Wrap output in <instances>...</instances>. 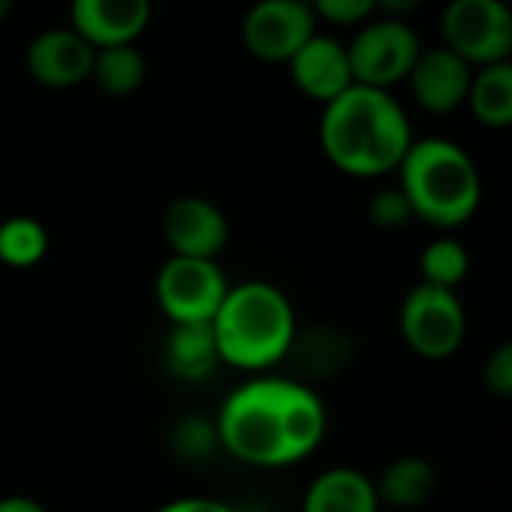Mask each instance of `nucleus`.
Masks as SVG:
<instances>
[{
    "label": "nucleus",
    "instance_id": "nucleus-1",
    "mask_svg": "<svg viewBox=\"0 0 512 512\" xmlns=\"http://www.w3.org/2000/svg\"><path fill=\"white\" fill-rule=\"evenodd\" d=\"M329 413L317 389L299 377L253 374L220 404L214 431L226 455L247 467L281 470L314 455Z\"/></svg>",
    "mask_w": 512,
    "mask_h": 512
},
{
    "label": "nucleus",
    "instance_id": "nucleus-2",
    "mask_svg": "<svg viewBox=\"0 0 512 512\" xmlns=\"http://www.w3.org/2000/svg\"><path fill=\"white\" fill-rule=\"evenodd\" d=\"M410 145V118L389 91L353 85L323 106L320 148L326 160L350 178H383L398 172Z\"/></svg>",
    "mask_w": 512,
    "mask_h": 512
},
{
    "label": "nucleus",
    "instance_id": "nucleus-3",
    "mask_svg": "<svg viewBox=\"0 0 512 512\" xmlns=\"http://www.w3.org/2000/svg\"><path fill=\"white\" fill-rule=\"evenodd\" d=\"M220 365L244 374H269L290 359L299 335L296 311L287 293L269 281L229 284L220 311L211 320Z\"/></svg>",
    "mask_w": 512,
    "mask_h": 512
},
{
    "label": "nucleus",
    "instance_id": "nucleus-4",
    "mask_svg": "<svg viewBox=\"0 0 512 512\" xmlns=\"http://www.w3.org/2000/svg\"><path fill=\"white\" fill-rule=\"evenodd\" d=\"M398 187L410 202L413 220L452 232L476 217L482 175L473 157L449 139H413L398 166Z\"/></svg>",
    "mask_w": 512,
    "mask_h": 512
},
{
    "label": "nucleus",
    "instance_id": "nucleus-5",
    "mask_svg": "<svg viewBox=\"0 0 512 512\" xmlns=\"http://www.w3.org/2000/svg\"><path fill=\"white\" fill-rule=\"evenodd\" d=\"M398 329L419 359L443 362L455 356L467 338V311L458 293L416 284L401 302Z\"/></svg>",
    "mask_w": 512,
    "mask_h": 512
},
{
    "label": "nucleus",
    "instance_id": "nucleus-6",
    "mask_svg": "<svg viewBox=\"0 0 512 512\" xmlns=\"http://www.w3.org/2000/svg\"><path fill=\"white\" fill-rule=\"evenodd\" d=\"M154 293L172 326H208L229 293V281L217 260L169 256L157 272Z\"/></svg>",
    "mask_w": 512,
    "mask_h": 512
},
{
    "label": "nucleus",
    "instance_id": "nucleus-7",
    "mask_svg": "<svg viewBox=\"0 0 512 512\" xmlns=\"http://www.w3.org/2000/svg\"><path fill=\"white\" fill-rule=\"evenodd\" d=\"M443 46L473 70L509 61L512 10L503 0H449L440 19Z\"/></svg>",
    "mask_w": 512,
    "mask_h": 512
},
{
    "label": "nucleus",
    "instance_id": "nucleus-8",
    "mask_svg": "<svg viewBox=\"0 0 512 512\" xmlns=\"http://www.w3.org/2000/svg\"><path fill=\"white\" fill-rule=\"evenodd\" d=\"M347 55L356 85L389 91L410 76L413 64L422 55V46L407 22L377 19L356 34V40L347 46Z\"/></svg>",
    "mask_w": 512,
    "mask_h": 512
},
{
    "label": "nucleus",
    "instance_id": "nucleus-9",
    "mask_svg": "<svg viewBox=\"0 0 512 512\" xmlns=\"http://www.w3.org/2000/svg\"><path fill=\"white\" fill-rule=\"evenodd\" d=\"M317 34V16L299 0H260L241 22L244 49L269 64H290L293 55Z\"/></svg>",
    "mask_w": 512,
    "mask_h": 512
},
{
    "label": "nucleus",
    "instance_id": "nucleus-10",
    "mask_svg": "<svg viewBox=\"0 0 512 512\" xmlns=\"http://www.w3.org/2000/svg\"><path fill=\"white\" fill-rule=\"evenodd\" d=\"M172 256L217 260L229 244V220L205 196H178L166 205L160 220Z\"/></svg>",
    "mask_w": 512,
    "mask_h": 512
},
{
    "label": "nucleus",
    "instance_id": "nucleus-11",
    "mask_svg": "<svg viewBox=\"0 0 512 512\" xmlns=\"http://www.w3.org/2000/svg\"><path fill=\"white\" fill-rule=\"evenodd\" d=\"M70 19L94 49L133 46L151 22V0H73Z\"/></svg>",
    "mask_w": 512,
    "mask_h": 512
},
{
    "label": "nucleus",
    "instance_id": "nucleus-12",
    "mask_svg": "<svg viewBox=\"0 0 512 512\" xmlns=\"http://www.w3.org/2000/svg\"><path fill=\"white\" fill-rule=\"evenodd\" d=\"M407 82L419 109L431 115H449L467 103L473 67L461 61L455 52H449L446 46H440V49H428L419 55Z\"/></svg>",
    "mask_w": 512,
    "mask_h": 512
},
{
    "label": "nucleus",
    "instance_id": "nucleus-13",
    "mask_svg": "<svg viewBox=\"0 0 512 512\" xmlns=\"http://www.w3.org/2000/svg\"><path fill=\"white\" fill-rule=\"evenodd\" d=\"M97 49L82 40L73 28H55L34 37L28 46V73L46 88H73L91 79Z\"/></svg>",
    "mask_w": 512,
    "mask_h": 512
},
{
    "label": "nucleus",
    "instance_id": "nucleus-14",
    "mask_svg": "<svg viewBox=\"0 0 512 512\" xmlns=\"http://www.w3.org/2000/svg\"><path fill=\"white\" fill-rule=\"evenodd\" d=\"M290 73H293L296 88L323 106H329L332 100H338L344 91H350L356 85L347 46L332 37H320V34H314L293 55Z\"/></svg>",
    "mask_w": 512,
    "mask_h": 512
},
{
    "label": "nucleus",
    "instance_id": "nucleus-15",
    "mask_svg": "<svg viewBox=\"0 0 512 512\" xmlns=\"http://www.w3.org/2000/svg\"><path fill=\"white\" fill-rule=\"evenodd\" d=\"M377 485L356 467H329L311 479L302 512H380Z\"/></svg>",
    "mask_w": 512,
    "mask_h": 512
},
{
    "label": "nucleus",
    "instance_id": "nucleus-16",
    "mask_svg": "<svg viewBox=\"0 0 512 512\" xmlns=\"http://www.w3.org/2000/svg\"><path fill=\"white\" fill-rule=\"evenodd\" d=\"M380 506L392 509H419L425 506L437 491V470L422 455H398L386 464L380 479H374Z\"/></svg>",
    "mask_w": 512,
    "mask_h": 512
},
{
    "label": "nucleus",
    "instance_id": "nucleus-17",
    "mask_svg": "<svg viewBox=\"0 0 512 512\" xmlns=\"http://www.w3.org/2000/svg\"><path fill=\"white\" fill-rule=\"evenodd\" d=\"M467 106L488 130L512 127V61H497L473 70Z\"/></svg>",
    "mask_w": 512,
    "mask_h": 512
},
{
    "label": "nucleus",
    "instance_id": "nucleus-18",
    "mask_svg": "<svg viewBox=\"0 0 512 512\" xmlns=\"http://www.w3.org/2000/svg\"><path fill=\"white\" fill-rule=\"evenodd\" d=\"M166 365L172 368L178 380L199 383L211 377L214 368L220 365L211 323L208 326H172L166 338Z\"/></svg>",
    "mask_w": 512,
    "mask_h": 512
},
{
    "label": "nucleus",
    "instance_id": "nucleus-19",
    "mask_svg": "<svg viewBox=\"0 0 512 512\" xmlns=\"http://www.w3.org/2000/svg\"><path fill=\"white\" fill-rule=\"evenodd\" d=\"M91 79L109 97H130L145 82V58H142V52L136 46L97 49Z\"/></svg>",
    "mask_w": 512,
    "mask_h": 512
},
{
    "label": "nucleus",
    "instance_id": "nucleus-20",
    "mask_svg": "<svg viewBox=\"0 0 512 512\" xmlns=\"http://www.w3.org/2000/svg\"><path fill=\"white\" fill-rule=\"evenodd\" d=\"M49 253V229L28 214L0 223V263L10 269H34Z\"/></svg>",
    "mask_w": 512,
    "mask_h": 512
},
{
    "label": "nucleus",
    "instance_id": "nucleus-21",
    "mask_svg": "<svg viewBox=\"0 0 512 512\" xmlns=\"http://www.w3.org/2000/svg\"><path fill=\"white\" fill-rule=\"evenodd\" d=\"M467 272H470V253L452 235H437L419 253V275H422L419 284L455 293L461 281L467 278Z\"/></svg>",
    "mask_w": 512,
    "mask_h": 512
},
{
    "label": "nucleus",
    "instance_id": "nucleus-22",
    "mask_svg": "<svg viewBox=\"0 0 512 512\" xmlns=\"http://www.w3.org/2000/svg\"><path fill=\"white\" fill-rule=\"evenodd\" d=\"M368 217L377 229H386V232H395V229H404L410 220H413V211H410V202L407 196L401 193V187H383L371 196L368 202Z\"/></svg>",
    "mask_w": 512,
    "mask_h": 512
},
{
    "label": "nucleus",
    "instance_id": "nucleus-23",
    "mask_svg": "<svg viewBox=\"0 0 512 512\" xmlns=\"http://www.w3.org/2000/svg\"><path fill=\"white\" fill-rule=\"evenodd\" d=\"M482 383L497 398H512V338L497 344L485 365H482Z\"/></svg>",
    "mask_w": 512,
    "mask_h": 512
},
{
    "label": "nucleus",
    "instance_id": "nucleus-24",
    "mask_svg": "<svg viewBox=\"0 0 512 512\" xmlns=\"http://www.w3.org/2000/svg\"><path fill=\"white\" fill-rule=\"evenodd\" d=\"M311 10L332 25H359L374 16L377 0H314Z\"/></svg>",
    "mask_w": 512,
    "mask_h": 512
},
{
    "label": "nucleus",
    "instance_id": "nucleus-25",
    "mask_svg": "<svg viewBox=\"0 0 512 512\" xmlns=\"http://www.w3.org/2000/svg\"><path fill=\"white\" fill-rule=\"evenodd\" d=\"M154 512H235V509L214 497H178V500L157 506Z\"/></svg>",
    "mask_w": 512,
    "mask_h": 512
},
{
    "label": "nucleus",
    "instance_id": "nucleus-26",
    "mask_svg": "<svg viewBox=\"0 0 512 512\" xmlns=\"http://www.w3.org/2000/svg\"><path fill=\"white\" fill-rule=\"evenodd\" d=\"M0 512H49V509L28 494H7L0 497Z\"/></svg>",
    "mask_w": 512,
    "mask_h": 512
},
{
    "label": "nucleus",
    "instance_id": "nucleus-27",
    "mask_svg": "<svg viewBox=\"0 0 512 512\" xmlns=\"http://www.w3.org/2000/svg\"><path fill=\"white\" fill-rule=\"evenodd\" d=\"M419 7H422V0H377V10H383L386 19H401V22Z\"/></svg>",
    "mask_w": 512,
    "mask_h": 512
},
{
    "label": "nucleus",
    "instance_id": "nucleus-28",
    "mask_svg": "<svg viewBox=\"0 0 512 512\" xmlns=\"http://www.w3.org/2000/svg\"><path fill=\"white\" fill-rule=\"evenodd\" d=\"M13 10V0H0V22H4Z\"/></svg>",
    "mask_w": 512,
    "mask_h": 512
},
{
    "label": "nucleus",
    "instance_id": "nucleus-29",
    "mask_svg": "<svg viewBox=\"0 0 512 512\" xmlns=\"http://www.w3.org/2000/svg\"><path fill=\"white\" fill-rule=\"evenodd\" d=\"M299 4H308V7H311V4H314V0H299Z\"/></svg>",
    "mask_w": 512,
    "mask_h": 512
},
{
    "label": "nucleus",
    "instance_id": "nucleus-30",
    "mask_svg": "<svg viewBox=\"0 0 512 512\" xmlns=\"http://www.w3.org/2000/svg\"><path fill=\"white\" fill-rule=\"evenodd\" d=\"M503 4H512V0H503Z\"/></svg>",
    "mask_w": 512,
    "mask_h": 512
},
{
    "label": "nucleus",
    "instance_id": "nucleus-31",
    "mask_svg": "<svg viewBox=\"0 0 512 512\" xmlns=\"http://www.w3.org/2000/svg\"><path fill=\"white\" fill-rule=\"evenodd\" d=\"M509 61H512V52H509Z\"/></svg>",
    "mask_w": 512,
    "mask_h": 512
}]
</instances>
